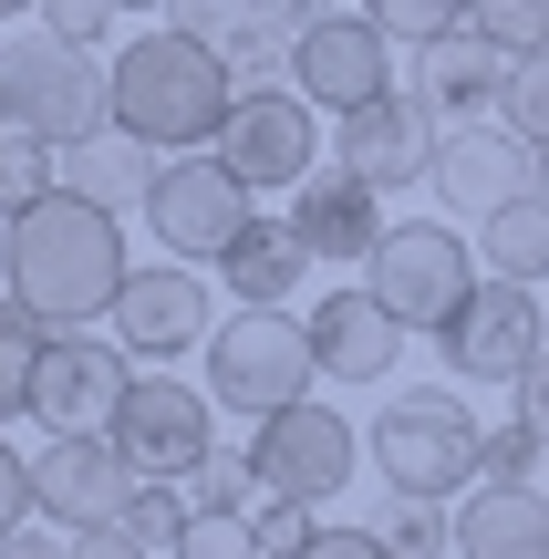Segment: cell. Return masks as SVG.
I'll return each mask as SVG.
<instances>
[{"label":"cell","instance_id":"1","mask_svg":"<svg viewBox=\"0 0 549 559\" xmlns=\"http://www.w3.org/2000/svg\"><path fill=\"white\" fill-rule=\"evenodd\" d=\"M0 280H11V300H21V311H41L52 332H83V321L115 311V290L135 280V260H124L115 207L52 187L41 207L0 218Z\"/></svg>","mask_w":549,"mask_h":559},{"label":"cell","instance_id":"2","mask_svg":"<svg viewBox=\"0 0 549 559\" xmlns=\"http://www.w3.org/2000/svg\"><path fill=\"white\" fill-rule=\"evenodd\" d=\"M228 62L207 52L198 32H135L115 52V124L124 135H145L156 156H187V145H218V115H228Z\"/></svg>","mask_w":549,"mask_h":559},{"label":"cell","instance_id":"3","mask_svg":"<svg viewBox=\"0 0 549 559\" xmlns=\"http://www.w3.org/2000/svg\"><path fill=\"white\" fill-rule=\"evenodd\" d=\"M0 115L41 145H83L115 124V62H94V41L62 32H11L0 41Z\"/></svg>","mask_w":549,"mask_h":559},{"label":"cell","instance_id":"4","mask_svg":"<svg viewBox=\"0 0 549 559\" xmlns=\"http://www.w3.org/2000/svg\"><path fill=\"white\" fill-rule=\"evenodd\" d=\"M363 456H373V477L405 487V498H467V487H477V456H488V425L467 415V394L415 383V394H384Z\"/></svg>","mask_w":549,"mask_h":559},{"label":"cell","instance_id":"5","mask_svg":"<svg viewBox=\"0 0 549 559\" xmlns=\"http://www.w3.org/2000/svg\"><path fill=\"white\" fill-rule=\"evenodd\" d=\"M363 290L384 300L405 332H446V321L467 311V290H477V249L456 239L446 218H405V228H384V239H373Z\"/></svg>","mask_w":549,"mask_h":559},{"label":"cell","instance_id":"6","mask_svg":"<svg viewBox=\"0 0 549 559\" xmlns=\"http://www.w3.org/2000/svg\"><path fill=\"white\" fill-rule=\"evenodd\" d=\"M260 218L249 207V177L239 166H218V145H187V156L156 166V187H145V228H156V249H177V260L218 270L228 239Z\"/></svg>","mask_w":549,"mask_h":559},{"label":"cell","instance_id":"7","mask_svg":"<svg viewBox=\"0 0 549 559\" xmlns=\"http://www.w3.org/2000/svg\"><path fill=\"white\" fill-rule=\"evenodd\" d=\"M311 383H322V362H311V332L290 311H239V321L207 332V394L228 415H281Z\"/></svg>","mask_w":549,"mask_h":559},{"label":"cell","instance_id":"8","mask_svg":"<svg viewBox=\"0 0 549 559\" xmlns=\"http://www.w3.org/2000/svg\"><path fill=\"white\" fill-rule=\"evenodd\" d=\"M218 166H239L249 198L260 187H301L322 166V104L290 94V83H239L218 115Z\"/></svg>","mask_w":549,"mask_h":559},{"label":"cell","instance_id":"9","mask_svg":"<svg viewBox=\"0 0 549 559\" xmlns=\"http://www.w3.org/2000/svg\"><path fill=\"white\" fill-rule=\"evenodd\" d=\"M104 436H115V456L135 466V477H198V466L218 456V394L135 373V394H124V415L104 425Z\"/></svg>","mask_w":549,"mask_h":559},{"label":"cell","instance_id":"10","mask_svg":"<svg viewBox=\"0 0 549 559\" xmlns=\"http://www.w3.org/2000/svg\"><path fill=\"white\" fill-rule=\"evenodd\" d=\"M249 466L270 477V498H343L353 466H363V436H353V415H332V404H281V415H260V436H249Z\"/></svg>","mask_w":549,"mask_h":559},{"label":"cell","instance_id":"11","mask_svg":"<svg viewBox=\"0 0 549 559\" xmlns=\"http://www.w3.org/2000/svg\"><path fill=\"white\" fill-rule=\"evenodd\" d=\"M435 342H446V373L456 383H518L549 353V311H539L529 280H477L467 311H456Z\"/></svg>","mask_w":549,"mask_h":559},{"label":"cell","instance_id":"12","mask_svg":"<svg viewBox=\"0 0 549 559\" xmlns=\"http://www.w3.org/2000/svg\"><path fill=\"white\" fill-rule=\"evenodd\" d=\"M124 394H135V353L115 332H52L41 353V383H32V415L41 436H83V425H115Z\"/></svg>","mask_w":549,"mask_h":559},{"label":"cell","instance_id":"13","mask_svg":"<svg viewBox=\"0 0 549 559\" xmlns=\"http://www.w3.org/2000/svg\"><path fill=\"white\" fill-rule=\"evenodd\" d=\"M426 187L477 228L488 207L539 198V145L518 135V124H498V115H467V124H446V145H435V177H426Z\"/></svg>","mask_w":549,"mask_h":559},{"label":"cell","instance_id":"14","mask_svg":"<svg viewBox=\"0 0 549 559\" xmlns=\"http://www.w3.org/2000/svg\"><path fill=\"white\" fill-rule=\"evenodd\" d=\"M115 342L135 362H177V353H207V332H218V300H207V280L198 260H156V270H135L115 290Z\"/></svg>","mask_w":549,"mask_h":559},{"label":"cell","instance_id":"15","mask_svg":"<svg viewBox=\"0 0 549 559\" xmlns=\"http://www.w3.org/2000/svg\"><path fill=\"white\" fill-rule=\"evenodd\" d=\"M435 145H446V115H435L415 83H394V94H373V104L343 115V145H332V156L363 166V177L394 198V187H426L435 177Z\"/></svg>","mask_w":549,"mask_h":559},{"label":"cell","instance_id":"16","mask_svg":"<svg viewBox=\"0 0 549 559\" xmlns=\"http://www.w3.org/2000/svg\"><path fill=\"white\" fill-rule=\"evenodd\" d=\"M290 83H301L322 115H353V104L394 94V41L373 32L363 11H322L301 41H290Z\"/></svg>","mask_w":549,"mask_h":559},{"label":"cell","instance_id":"17","mask_svg":"<svg viewBox=\"0 0 549 559\" xmlns=\"http://www.w3.org/2000/svg\"><path fill=\"white\" fill-rule=\"evenodd\" d=\"M124 498H135V466L115 456L104 425L52 436V445L32 456V508H41L52 528H104V519H124Z\"/></svg>","mask_w":549,"mask_h":559},{"label":"cell","instance_id":"18","mask_svg":"<svg viewBox=\"0 0 549 559\" xmlns=\"http://www.w3.org/2000/svg\"><path fill=\"white\" fill-rule=\"evenodd\" d=\"M290 239L311 249V260H373V239H384V187L363 177V166H311L301 187H290Z\"/></svg>","mask_w":549,"mask_h":559},{"label":"cell","instance_id":"19","mask_svg":"<svg viewBox=\"0 0 549 559\" xmlns=\"http://www.w3.org/2000/svg\"><path fill=\"white\" fill-rule=\"evenodd\" d=\"M301 332H311L322 383H384L394 353H405V321H394L373 290H322V300L301 311Z\"/></svg>","mask_w":549,"mask_h":559},{"label":"cell","instance_id":"20","mask_svg":"<svg viewBox=\"0 0 549 559\" xmlns=\"http://www.w3.org/2000/svg\"><path fill=\"white\" fill-rule=\"evenodd\" d=\"M456 559H549V487L477 477L467 508H456Z\"/></svg>","mask_w":549,"mask_h":559},{"label":"cell","instance_id":"21","mask_svg":"<svg viewBox=\"0 0 549 559\" xmlns=\"http://www.w3.org/2000/svg\"><path fill=\"white\" fill-rule=\"evenodd\" d=\"M177 32H198L228 62V83H281L290 73V32L270 21V0H166Z\"/></svg>","mask_w":549,"mask_h":559},{"label":"cell","instance_id":"22","mask_svg":"<svg viewBox=\"0 0 549 559\" xmlns=\"http://www.w3.org/2000/svg\"><path fill=\"white\" fill-rule=\"evenodd\" d=\"M415 94L435 104V115L446 124H467V115H498V94H509V52H498V41H426V62H415Z\"/></svg>","mask_w":549,"mask_h":559},{"label":"cell","instance_id":"23","mask_svg":"<svg viewBox=\"0 0 549 559\" xmlns=\"http://www.w3.org/2000/svg\"><path fill=\"white\" fill-rule=\"evenodd\" d=\"M301 270H311V249L290 239V218H281V228L249 218L239 239H228V260H218V290L239 300V311H281V300L301 290Z\"/></svg>","mask_w":549,"mask_h":559},{"label":"cell","instance_id":"24","mask_svg":"<svg viewBox=\"0 0 549 559\" xmlns=\"http://www.w3.org/2000/svg\"><path fill=\"white\" fill-rule=\"evenodd\" d=\"M62 187L94 207H145V187H156V145L124 135V124H104V135L62 145Z\"/></svg>","mask_w":549,"mask_h":559},{"label":"cell","instance_id":"25","mask_svg":"<svg viewBox=\"0 0 549 559\" xmlns=\"http://www.w3.org/2000/svg\"><path fill=\"white\" fill-rule=\"evenodd\" d=\"M477 270L488 280H549V198H509V207H488L477 218Z\"/></svg>","mask_w":549,"mask_h":559},{"label":"cell","instance_id":"26","mask_svg":"<svg viewBox=\"0 0 549 559\" xmlns=\"http://www.w3.org/2000/svg\"><path fill=\"white\" fill-rule=\"evenodd\" d=\"M41 353H52V321H41V311H21V300L0 290V425H11V415H32Z\"/></svg>","mask_w":549,"mask_h":559},{"label":"cell","instance_id":"27","mask_svg":"<svg viewBox=\"0 0 549 559\" xmlns=\"http://www.w3.org/2000/svg\"><path fill=\"white\" fill-rule=\"evenodd\" d=\"M373 528H384L394 559H446V549H456V508H446V498H405V487L373 508Z\"/></svg>","mask_w":549,"mask_h":559},{"label":"cell","instance_id":"28","mask_svg":"<svg viewBox=\"0 0 549 559\" xmlns=\"http://www.w3.org/2000/svg\"><path fill=\"white\" fill-rule=\"evenodd\" d=\"M62 187V145H41V135H0V218H21V207H41Z\"/></svg>","mask_w":549,"mask_h":559},{"label":"cell","instance_id":"29","mask_svg":"<svg viewBox=\"0 0 549 559\" xmlns=\"http://www.w3.org/2000/svg\"><path fill=\"white\" fill-rule=\"evenodd\" d=\"M353 11H363L384 41H405V52H426V41L467 32V0H353Z\"/></svg>","mask_w":549,"mask_h":559},{"label":"cell","instance_id":"30","mask_svg":"<svg viewBox=\"0 0 549 559\" xmlns=\"http://www.w3.org/2000/svg\"><path fill=\"white\" fill-rule=\"evenodd\" d=\"M187 508H218V519H260L270 508V477L249 456H207L198 477H187Z\"/></svg>","mask_w":549,"mask_h":559},{"label":"cell","instance_id":"31","mask_svg":"<svg viewBox=\"0 0 549 559\" xmlns=\"http://www.w3.org/2000/svg\"><path fill=\"white\" fill-rule=\"evenodd\" d=\"M187 519H198V508H187V477H135V498H124V528H135L145 549H177V539H187Z\"/></svg>","mask_w":549,"mask_h":559},{"label":"cell","instance_id":"32","mask_svg":"<svg viewBox=\"0 0 549 559\" xmlns=\"http://www.w3.org/2000/svg\"><path fill=\"white\" fill-rule=\"evenodd\" d=\"M467 32L498 41V52H549V0H467Z\"/></svg>","mask_w":549,"mask_h":559},{"label":"cell","instance_id":"33","mask_svg":"<svg viewBox=\"0 0 549 559\" xmlns=\"http://www.w3.org/2000/svg\"><path fill=\"white\" fill-rule=\"evenodd\" d=\"M498 124H518L529 145H549V52L509 62V94H498Z\"/></svg>","mask_w":549,"mask_h":559},{"label":"cell","instance_id":"34","mask_svg":"<svg viewBox=\"0 0 549 559\" xmlns=\"http://www.w3.org/2000/svg\"><path fill=\"white\" fill-rule=\"evenodd\" d=\"M249 539H260V559H301L322 539V519H311V498H270L260 519H249Z\"/></svg>","mask_w":549,"mask_h":559},{"label":"cell","instance_id":"35","mask_svg":"<svg viewBox=\"0 0 549 559\" xmlns=\"http://www.w3.org/2000/svg\"><path fill=\"white\" fill-rule=\"evenodd\" d=\"M177 559H260V539H249V519L198 508V519H187V539H177Z\"/></svg>","mask_w":549,"mask_h":559},{"label":"cell","instance_id":"36","mask_svg":"<svg viewBox=\"0 0 549 559\" xmlns=\"http://www.w3.org/2000/svg\"><path fill=\"white\" fill-rule=\"evenodd\" d=\"M41 11V32H62V41H104L124 21V0H32Z\"/></svg>","mask_w":549,"mask_h":559},{"label":"cell","instance_id":"37","mask_svg":"<svg viewBox=\"0 0 549 559\" xmlns=\"http://www.w3.org/2000/svg\"><path fill=\"white\" fill-rule=\"evenodd\" d=\"M539 456H549V445L509 415V425H488V456H477V477H539Z\"/></svg>","mask_w":549,"mask_h":559},{"label":"cell","instance_id":"38","mask_svg":"<svg viewBox=\"0 0 549 559\" xmlns=\"http://www.w3.org/2000/svg\"><path fill=\"white\" fill-rule=\"evenodd\" d=\"M21 519H41L32 508V456H11V436H0V539H11Z\"/></svg>","mask_w":549,"mask_h":559},{"label":"cell","instance_id":"39","mask_svg":"<svg viewBox=\"0 0 549 559\" xmlns=\"http://www.w3.org/2000/svg\"><path fill=\"white\" fill-rule=\"evenodd\" d=\"M62 559H156V549H145L124 519H104V528H73V549H62Z\"/></svg>","mask_w":549,"mask_h":559},{"label":"cell","instance_id":"40","mask_svg":"<svg viewBox=\"0 0 549 559\" xmlns=\"http://www.w3.org/2000/svg\"><path fill=\"white\" fill-rule=\"evenodd\" d=\"M301 559H394V549H384V528L363 519V528H322V539H311Z\"/></svg>","mask_w":549,"mask_h":559},{"label":"cell","instance_id":"41","mask_svg":"<svg viewBox=\"0 0 549 559\" xmlns=\"http://www.w3.org/2000/svg\"><path fill=\"white\" fill-rule=\"evenodd\" d=\"M509 394H518V425H529V436L549 445V353H539V362H529V373H518V383H509Z\"/></svg>","mask_w":549,"mask_h":559},{"label":"cell","instance_id":"42","mask_svg":"<svg viewBox=\"0 0 549 559\" xmlns=\"http://www.w3.org/2000/svg\"><path fill=\"white\" fill-rule=\"evenodd\" d=\"M62 549H73V528L52 539V519H21L11 539H0V559H62Z\"/></svg>","mask_w":549,"mask_h":559},{"label":"cell","instance_id":"43","mask_svg":"<svg viewBox=\"0 0 549 559\" xmlns=\"http://www.w3.org/2000/svg\"><path fill=\"white\" fill-rule=\"evenodd\" d=\"M21 11H32V0H0V21H21Z\"/></svg>","mask_w":549,"mask_h":559},{"label":"cell","instance_id":"44","mask_svg":"<svg viewBox=\"0 0 549 559\" xmlns=\"http://www.w3.org/2000/svg\"><path fill=\"white\" fill-rule=\"evenodd\" d=\"M124 11H166V0H124Z\"/></svg>","mask_w":549,"mask_h":559},{"label":"cell","instance_id":"45","mask_svg":"<svg viewBox=\"0 0 549 559\" xmlns=\"http://www.w3.org/2000/svg\"><path fill=\"white\" fill-rule=\"evenodd\" d=\"M0 135H11V115H0Z\"/></svg>","mask_w":549,"mask_h":559},{"label":"cell","instance_id":"46","mask_svg":"<svg viewBox=\"0 0 549 559\" xmlns=\"http://www.w3.org/2000/svg\"><path fill=\"white\" fill-rule=\"evenodd\" d=\"M539 487H549V466H539Z\"/></svg>","mask_w":549,"mask_h":559}]
</instances>
